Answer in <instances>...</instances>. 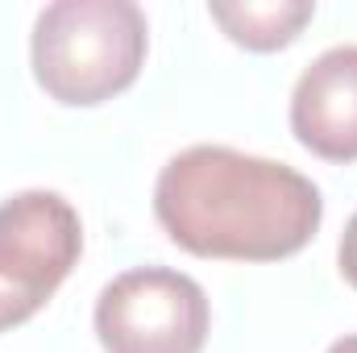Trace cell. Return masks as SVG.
<instances>
[{"label": "cell", "mask_w": 357, "mask_h": 353, "mask_svg": "<svg viewBox=\"0 0 357 353\" xmlns=\"http://www.w3.org/2000/svg\"><path fill=\"white\" fill-rule=\"evenodd\" d=\"M154 216L195 258L278 262L316 237L324 200L287 163L233 146H187L158 171Z\"/></svg>", "instance_id": "1"}, {"label": "cell", "mask_w": 357, "mask_h": 353, "mask_svg": "<svg viewBox=\"0 0 357 353\" xmlns=\"http://www.w3.org/2000/svg\"><path fill=\"white\" fill-rule=\"evenodd\" d=\"M146 46L150 25L133 0H54L33 21L29 63L50 100L88 108L137 80Z\"/></svg>", "instance_id": "2"}, {"label": "cell", "mask_w": 357, "mask_h": 353, "mask_svg": "<svg viewBox=\"0 0 357 353\" xmlns=\"http://www.w3.org/2000/svg\"><path fill=\"white\" fill-rule=\"evenodd\" d=\"M84 254V225L67 195L29 187L0 200V333L46 308Z\"/></svg>", "instance_id": "3"}, {"label": "cell", "mask_w": 357, "mask_h": 353, "mask_svg": "<svg viewBox=\"0 0 357 353\" xmlns=\"http://www.w3.org/2000/svg\"><path fill=\"white\" fill-rule=\"evenodd\" d=\"M91 324L104 353H204L212 308L191 274L133 266L104 283Z\"/></svg>", "instance_id": "4"}, {"label": "cell", "mask_w": 357, "mask_h": 353, "mask_svg": "<svg viewBox=\"0 0 357 353\" xmlns=\"http://www.w3.org/2000/svg\"><path fill=\"white\" fill-rule=\"evenodd\" d=\"M291 133L316 158L357 163V46H328L299 71Z\"/></svg>", "instance_id": "5"}, {"label": "cell", "mask_w": 357, "mask_h": 353, "mask_svg": "<svg viewBox=\"0 0 357 353\" xmlns=\"http://www.w3.org/2000/svg\"><path fill=\"white\" fill-rule=\"evenodd\" d=\"M212 21L245 50H278L316 17L312 0H212Z\"/></svg>", "instance_id": "6"}, {"label": "cell", "mask_w": 357, "mask_h": 353, "mask_svg": "<svg viewBox=\"0 0 357 353\" xmlns=\"http://www.w3.org/2000/svg\"><path fill=\"white\" fill-rule=\"evenodd\" d=\"M337 262H341V274H345V283L357 287V212L349 216V225H345V233H341V246H337Z\"/></svg>", "instance_id": "7"}, {"label": "cell", "mask_w": 357, "mask_h": 353, "mask_svg": "<svg viewBox=\"0 0 357 353\" xmlns=\"http://www.w3.org/2000/svg\"><path fill=\"white\" fill-rule=\"evenodd\" d=\"M328 353H357V333H349V337H337V341L328 345Z\"/></svg>", "instance_id": "8"}]
</instances>
